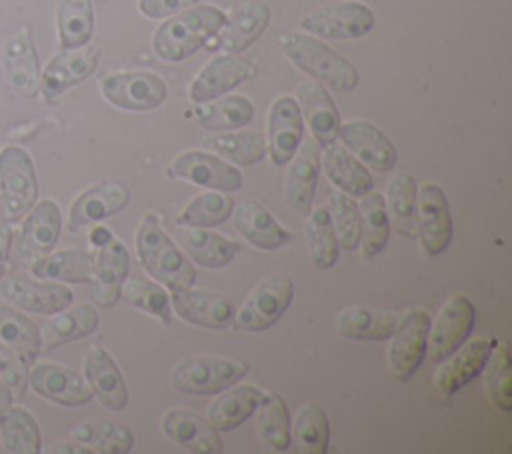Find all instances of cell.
Wrapping results in <instances>:
<instances>
[{
	"label": "cell",
	"mask_w": 512,
	"mask_h": 454,
	"mask_svg": "<svg viewBox=\"0 0 512 454\" xmlns=\"http://www.w3.org/2000/svg\"><path fill=\"white\" fill-rule=\"evenodd\" d=\"M224 22L226 16L216 6H194L156 28L152 50L164 62H182L216 36Z\"/></svg>",
	"instance_id": "cell-1"
},
{
	"label": "cell",
	"mask_w": 512,
	"mask_h": 454,
	"mask_svg": "<svg viewBox=\"0 0 512 454\" xmlns=\"http://www.w3.org/2000/svg\"><path fill=\"white\" fill-rule=\"evenodd\" d=\"M278 42L284 56L298 70L324 82L328 88L336 92H352L358 86L360 74L356 66L318 38L300 32H288L282 34Z\"/></svg>",
	"instance_id": "cell-2"
},
{
	"label": "cell",
	"mask_w": 512,
	"mask_h": 454,
	"mask_svg": "<svg viewBox=\"0 0 512 454\" xmlns=\"http://www.w3.org/2000/svg\"><path fill=\"white\" fill-rule=\"evenodd\" d=\"M136 252L144 270L172 292L194 284L196 270L162 230L158 216L152 212L142 218L136 230Z\"/></svg>",
	"instance_id": "cell-3"
},
{
	"label": "cell",
	"mask_w": 512,
	"mask_h": 454,
	"mask_svg": "<svg viewBox=\"0 0 512 454\" xmlns=\"http://www.w3.org/2000/svg\"><path fill=\"white\" fill-rule=\"evenodd\" d=\"M248 364L222 356H188L170 372V386L192 396H212L242 380Z\"/></svg>",
	"instance_id": "cell-4"
},
{
	"label": "cell",
	"mask_w": 512,
	"mask_h": 454,
	"mask_svg": "<svg viewBox=\"0 0 512 454\" xmlns=\"http://www.w3.org/2000/svg\"><path fill=\"white\" fill-rule=\"evenodd\" d=\"M294 296V282L288 274L276 272L260 280L244 304L234 312L232 324L242 332H262L278 322Z\"/></svg>",
	"instance_id": "cell-5"
},
{
	"label": "cell",
	"mask_w": 512,
	"mask_h": 454,
	"mask_svg": "<svg viewBox=\"0 0 512 454\" xmlns=\"http://www.w3.org/2000/svg\"><path fill=\"white\" fill-rule=\"evenodd\" d=\"M300 26L326 40H354L374 28V12L362 2H332L312 10Z\"/></svg>",
	"instance_id": "cell-6"
},
{
	"label": "cell",
	"mask_w": 512,
	"mask_h": 454,
	"mask_svg": "<svg viewBox=\"0 0 512 454\" xmlns=\"http://www.w3.org/2000/svg\"><path fill=\"white\" fill-rule=\"evenodd\" d=\"M0 188L8 218L26 214L38 196V178L30 154L20 146H6L0 152Z\"/></svg>",
	"instance_id": "cell-7"
},
{
	"label": "cell",
	"mask_w": 512,
	"mask_h": 454,
	"mask_svg": "<svg viewBox=\"0 0 512 454\" xmlns=\"http://www.w3.org/2000/svg\"><path fill=\"white\" fill-rule=\"evenodd\" d=\"M102 96L116 108L144 112L158 108L166 96V82L154 72H114L100 82Z\"/></svg>",
	"instance_id": "cell-8"
},
{
	"label": "cell",
	"mask_w": 512,
	"mask_h": 454,
	"mask_svg": "<svg viewBox=\"0 0 512 454\" xmlns=\"http://www.w3.org/2000/svg\"><path fill=\"white\" fill-rule=\"evenodd\" d=\"M416 236L428 256L442 254L452 240V216L440 184L426 182L416 196Z\"/></svg>",
	"instance_id": "cell-9"
},
{
	"label": "cell",
	"mask_w": 512,
	"mask_h": 454,
	"mask_svg": "<svg viewBox=\"0 0 512 454\" xmlns=\"http://www.w3.org/2000/svg\"><path fill=\"white\" fill-rule=\"evenodd\" d=\"M430 330V316L426 310H410L402 314L400 324L392 332L388 346V366L396 380L406 382L426 358V342Z\"/></svg>",
	"instance_id": "cell-10"
},
{
	"label": "cell",
	"mask_w": 512,
	"mask_h": 454,
	"mask_svg": "<svg viewBox=\"0 0 512 454\" xmlns=\"http://www.w3.org/2000/svg\"><path fill=\"white\" fill-rule=\"evenodd\" d=\"M74 300L70 288L54 282H40L24 274L0 280V304H8L36 314H58Z\"/></svg>",
	"instance_id": "cell-11"
},
{
	"label": "cell",
	"mask_w": 512,
	"mask_h": 454,
	"mask_svg": "<svg viewBox=\"0 0 512 454\" xmlns=\"http://www.w3.org/2000/svg\"><path fill=\"white\" fill-rule=\"evenodd\" d=\"M476 322V310L464 294L452 296L438 312L432 328L428 330L426 356L432 362H442L458 346L466 342Z\"/></svg>",
	"instance_id": "cell-12"
},
{
	"label": "cell",
	"mask_w": 512,
	"mask_h": 454,
	"mask_svg": "<svg viewBox=\"0 0 512 454\" xmlns=\"http://www.w3.org/2000/svg\"><path fill=\"white\" fill-rule=\"evenodd\" d=\"M62 228L60 208L52 200H42L26 218L18 244L16 258L26 268H36L56 246Z\"/></svg>",
	"instance_id": "cell-13"
},
{
	"label": "cell",
	"mask_w": 512,
	"mask_h": 454,
	"mask_svg": "<svg viewBox=\"0 0 512 454\" xmlns=\"http://www.w3.org/2000/svg\"><path fill=\"white\" fill-rule=\"evenodd\" d=\"M168 176L182 178L204 188H216L220 192H234L242 186V174L238 168L202 150H186L178 154L168 166Z\"/></svg>",
	"instance_id": "cell-14"
},
{
	"label": "cell",
	"mask_w": 512,
	"mask_h": 454,
	"mask_svg": "<svg viewBox=\"0 0 512 454\" xmlns=\"http://www.w3.org/2000/svg\"><path fill=\"white\" fill-rule=\"evenodd\" d=\"M100 50L94 46H80L62 50L46 64L40 76V88L48 102L60 98L72 86L84 82L98 66Z\"/></svg>",
	"instance_id": "cell-15"
},
{
	"label": "cell",
	"mask_w": 512,
	"mask_h": 454,
	"mask_svg": "<svg viewBox=\"0 0 512 454\" xmlns=\"http://www.w3.org/2000/svg\"><path fill=\"white\" fill-rule=\"evenodd\" d=\"M338 138L362 164L376 172H388L396 166L398 152L392 140L374 124L366 120H352L340 124Z\"/></svg>",
	"instance_id": "cell-16"
},
{
	"label": "cell",
	"mask_w": 512,
	"mask_h": 454,
	"mask_svg": "<svg viewBox=\"0 0 512 454\" xmlns=\"http://www.w3.org/2000/svg\"><path fill=\"white\" fill-rule=\"evenodd\" d=\"M170 304L184 322L202 328L222 330L228 324H232L234 318L232 300L212 290H194L192 286L174 290L170 296Z\"/></svg>",
	"instance_id": "cell-17"
},
{
	"label": "cell",
	"mask_w": 512,
	"mask_h": 454,
	"mask_svg": "<svg viewBox=\"0 0 512 454\" xmlns=\"http://www.w3.org/2000/svg\"><path fill=\"white\" fill-rule=\"evenodd\" d=\"M498 340L494 338H476L468 344L458 346L450 356H446L440 368L434 374V384L440 394L452 396L464 384L474 380L482 370L484 364Z\"/></svg>",
	"instance_id": "cell-18"
},
{
	"label": "cell",
	"mask_w": 512,
	"mask_h": 454,
	"mask_svg": "<svg viewBox=\"0 0 512 454\" xmlns=\"http://www.w3.org/2000/svg\"><path fill=\"white\" fill-rule=\"evenodd\" d=\"M304 138V122L298 102L292 96H280L268 112V152L276 166L288 164Z\"/></svg>",
	"instance_id": "cell-19"
},
{
	"label": "cell",
	"mask_w": 512,
	"mask_h": 454,
	"mask_svg": "<svg viewBox=\"0 0 512 454\" xmlns=\"http://www.w3.org/2000/svg\"><path fill=\"white\" fill-rule=\"evenodd\" d=\"M254 76V66L236 54H222L210 60L190 84V100L196 104L220 98L224 92L236 88Z\"/></svg>",
	"instance_id": "cell-20"
},
{
	"label": "cell",
	"mask_w": 512,
	"mask_h": 454,
	"mask_svg": "<svg viewBox=\"0 0 512 454\" xmlns=\"http://www.w3.org/2000/svg\"><path fill=\"white\" fill-rule=\"evenodd\" d=\"M290 168L286 174L284 194L286 202L300 216H306L312 208L318 174H320V150L314 138H302L298 150L290 158Z\"/></svg>",
	"instance_id": "cell-21"
},
{
	"label": "cell",
	"mask_w": 512,
	"mask_h": 454,
	"mask_svg": "<svg viewBox=\"0 0 512 454\" xmlns=\"http://www.w3.org/2000/svg\"><path fill=\"white\" fill-rule=\"evenodd\" d=\"M84 376L92 396L112 412H120L128 404V386L114 358L100 346H90L84 356Z\"/></svg>",
	"instance_id": "cell-22"
},
{
	"label": "cell",
	"mask_w": 512,
	"mask_h": 454,
	"mask_svg": "<svg viewBox=\"0 0 512 454\" xmlns=\"http://www.w3.org/2000/svg\"><path fill=\"white\" fill-rule=\"evenodd\" d=\"M162 432L180 448L194 454L222 452L220 432L188 408H172L162 416Z\"/></svg>",
	"instance_id": "cell-23"
},
{
	"label": "cell",
	"mask_w": 512,
	"mask_h": 454,
	"mask_svg": "<svg viewBox=\"0 0 512 454\" xmlns=\"http://www.w3.org/2000/svg\"><path fill=\"white\" fill-rule=\"evenodd\" d=\"M30 386L38 396L60 406L74 408L92 400L90 386L76 372L52 362H42L32 368Z\"/></svg>",
	"instance_id": "cell-24"
},
{
	"label": "cell",
	"mask_w": 512,
	"mask_h": 454,
	"mask_svg": "<svg viewBox=\"0 0 512 454\" xmlns=\"http://www.w3.org/2000/svg\"><path fill=\"white\" fill-rule=\"evenodd\" d=\"M4 70L12 88L24 96L34 98L40 90V62L28 26L14 32L4 48Z\"/></svg>",
	"instance_id": "cell-25"
},
{
	"label": "cell",
	"mask_w": 512,
	"mask_h": 454,
	"mask_svg": "<svg viewBox=\"0 0 512 454\" xmlns=\"http://www.w3.org/2000/svg\"><path fill=\"white\" fill-rule=\"evenodd\" d=\"M130 202V190L122 182H100L84 190L70 206L68 228L80 230L86 224L100 222L118 214Z\"/></svg>",
	"instance_id": "cell-26"
},
{
	"label": "cell",
	"mask_w": 512,
	"mask_h": 454,
	"mask_svg": "<svg viewBox=\"0 0 512 454\" xmlns=\"http://www.w3.org/2000/svg\"><path fill=\"white\" fill-rule=\"evenodd\" d=\"M130 256L124 242L112 236L106 244L100 246L98 260L92 272V296L98 306L110 308L120 298V288L128 276Z\"/></svg>",
	"instance_id": "cell-27"
},
{
	"label": "cell",
	"mask_w": 512,
	"mask_h": 454,
	"mask_svg": "<svg viewBox=\"0 0 512 454\" xmlns=\"http://www.w3.org/2000/svg\"><path fill=\"white\" fill-rule=\"evenodd\" d=\"M270 18L272 12L266 2H246L226 18L224 26L216 32L218 38L214 46L228 54H238L262 36L270 24Z\"/></svg>",
	"instance_id": "cell-28"
},
{
	"label": "cell",
	"mask_w": 512,
	"mask_h": 454,
	"mask_svg": "<svg viewBox=\"0 0 512 454\" xmlns=\"http://www.w3.org/2000/svg\"><path fill=\"white\" fill-rule=\"evenodd\" d=\"M232 222L234 228L256 248L276 250L292 240V234L278 224V220L256 200L236 204Z\"/></svg>",
	"instance_id": "cell-29"
},
{
	"label": "cell",
	"mask_w": 512,
	"mask_h": 454,
	"mask_svg": "<svg viewBox=\"0 0 512 454\" xmlns=\"http://www.w3.org/2000/svg\"><path fill=\"white\" fill-rule=\"evenodd\" d=\"M296 96L300 112H304L318 146L324 148L334 144L340 128V114L326 88L320 82H302Z\"/></svg>",
	"instance_id": "cell-30"
},
{
	"label": "cell",
	"mask_w": 512,
	"mask_h": 454,
	"mask_svg": "<svg viewBox=\"0 0 512 454\" xmlns=\"http://www.w3.org/2000/svg\"><path fill=\"white\" fill-rule=\"evenodd\" d=\"M174 236L182 250L204 268H222L240 250L238 242L224 238L222 234L210 232L208 228L182 224L174 228Z\"/></svg>",
	"instance_id": "cell-31"
},
{
	"label": "cell",
	"mask_w": 512,
	"mask_h": 454,
	"mask_svg": "<svg viewBox=\"0 0 512 454\" xmlns=\"http://www.w3.org/2000/svg\"><path fill=\"white\" fill-rule=\"evenodd\" d=\"M402 314L394 310L346 308L336 316V332L348 340H386L400 324Z\"/></svg>",
	"instance_id": "cell-32"
},
{
	"label": "cell",
	"mask_w": 512,
	"mask_h": 454,
	"mask_svg": "<svg viewBox=\"0 0 512 454\" xmlns=\"http://www.w3.org/2000/svg\"><path fill=\"white\" fill-rule=\"evenodd\" d=\"M322 170L328 180L348 196H364L372 190V176L368 168L346 148L328 144L322 154Z\"/></svg>",
	"instance_id": "cell-33"
},
{
	"label": "cell",
	"mask_w": 512,
	"mask_h": 454,
	"mask_svg": "<svg viewBox=\"0 0 512 454\" xmlns=\"http://www.w3.org/2000/svg\"><path fill=\"white\" fill-rule=\"evenodd\" d=\"M220 396L210 404L208 408V422L218 430V432H230L238 428L250 414H254L262 390L252 386V384H238L234 388H226L218 392Z\"/></svg>",
	"instance_id": "cell-34"
},
{
	"label": "cell",
	"mask_w": 512,
	"mask_h": 454,
	"mask_svg": "<svg viewBox=\"0 0 512 454\" xmlns=\"http://www.w3.org/2000/svg\"><path fill=\"white\" fill-rule=\"evenodd\" d=\"M100 324L98 312L90 304L74 306L72 310H60L58 316L50 318L40 332L42 338V352L58 348L66 342L90 336Z\"/></svg>",
	"instance_id": "cell-35"
},
{
	"label": "cell",
	"mask_w": 512,
	"mask_h": 454,
	"mask_svg": "<svg viewBox=\"0 0 512 454\" xmlns=\"http://www.w3.org/2000/svg\"><path fill=\"white\" fill-rule=\"evenodd\" d=\"M70 438L88 446L94 454H126L134 446V434L112 420L90 418L70 430Z\"/></svg>",
	"instance_id": "cell-36"
},
{
	"label": "cell",
	"mask_w": 512,
	"mask_h": 454,
	"mask_svg": "<svg viewBox=\"0 0 512 454\" xmlns=\"http://www.w3.org/2000/svg\"><path fill=\"white\" fill-rule=\"evenodd\" d=\"M416 196L418 186L416 180L400 172L390 178L386 190V212L390 226L406 238H416Z\"/></svg>",
	"instance_id": "cell-37"
},
{
	"label": "cell",
	"mask_w": 512,
	"mask_h": 454,
	"mask_svg": "<svg viewBox=\"0 0 512 454\" xmlns=\"http://www.w3.org/2000/svg\"><path fill=\"white\" fill-rule=\"evenodd\" d=\"M254 116V106L246 96H226L222 100L202 102L196 108V120L212 132H228L246 126Z\"/></svg>",
	"instance_id": "cell-38"
},
{
	"label": "cell",
	"mask_w": 512,
	"mask_h": 454,
	"mask_svg": "<svg viewBox=\"0 0 512 454\" xmlns=\"http://www.w3.org/2000/svg\"><path fill=\"white\" fill-rule=\"evenodd\" d=\"M360 242L366 258L380 254L390 236V220L386 212V200L380 192L368 190L360 196Z\"/></svg>",
	"instance_id": "cell-39"
},
{
	"label": "cell",
	"mask_w": 512,
	"mask_h": 454,
	"mask_svg": "<svg viewBox=\"0 0 512 454\" xmlns=\"http://www.w3.org/2000/svg\"><path fill=\"white\" fill-rule=\"evenodd\" d=\"M254 412L260 438L274 450H288L292 446V436L290 414L284 398L278 392H264Z\"/></svg>",
	"instance_id": "cell-40"
},
{
	"label": "cell",
	"mask_w": 512,
	"mask_h": 454,
	"mask_svg": "<svg viewBox=\"0 0 512 454\" xmlns=\"http://www.w3.org/2000/svg\"><path fill=\"white\" fill-rule=\"evenodd\" d=\"M0 438L6 452L36 454L42 448L38 422L24 408H4L0 412Z\"/></svg>",
	"instance_id": "cell-41"
},
{
	"label": "cell",
	"mask_w": 512,
	"mask_h": 454,
	"mask_svg": "<svg viewBox=\"0 0 512 454\" xmlns=\"http://www.w3.org/2000/svg\"><path fill=\"white\" fill-rule=\"evenodd\" d=\"M304 236L310 260L316 268L328 270L338 262V238L326 206H318L308 212Z\"/></svg>",
	"instance_id": "cell-42"
},
{
	"label": "cell",
	"mask_w": 512,
	"mask_h": 454,
	"mask_svg": "<svg viewBox=\"0 0 512 454\" xmlns=\"http://www.w3.org/2000/svg\"><path fill=\"white\" fill-rule=\"evenodd\" d=\"M202 146L206 150L226 156L238 166H252L260 162L266 154V140L260 132L254 130H228L218 136H208L202 140Z\"/></svg>",
	"instance_id": "cell-43"
},
{
	"label": "cell",
	"mask_w": 512,
	"mask_h": 454,
	"mask_svg": "<svg viewBox=\"0 0 512 454\" xmlns=\"http://www.w3.org/2000/svg\"><path fill=\"white\" fill-rule=\"evenodd\" d=\"M58 38L64 50L86 46L94 34V8L90 0H60Z\"/></svg>",
	"instance_id": "cell-44"
},
{
	"label": "cell",
	"mask_w": 512,
	"mask_h": 454,
	"mask_svg": "<svg viewBox=\"0 0 512 454\" xmlns=\"http://www.w3.org/2000/svg\"><path fill=\"white\" fill-rule=\"evenodd\" d=\"M0 340L8 344L24 362L34 360L42 352L38 326L12 306H0Z\"/></svg>",
	"instance_id": "cell-45"
},
{
	"label": "cell",
	"mask_w": 512,
	"mask_h": 454,
	"mask_svg": "<svg viewBox=\"0 0 512 454\" xmlns=\"http://www.w3.org/2000/svg\"><path fill=\"white\" fill-rule=\"evenodd\" d=\"M32 272L40 278L70 282V284H86L92 280L94 258L84 250H60L56 254L46 256Z\"/></svg>",
	"instance_id": "cell-46"
},
{
	"label": "cell",
	"mask_w": 512,
	"mask_h": 454,
	"mask_svg": "<svg viewBox=\"0 0 512 454\" xmlns=\"http://www.w3.org/2000/svg\"><path fill=\"white\" fill-rule=\"evenodd\" d=\"M484 388L490 402L504 414L512 410V358L506 342H496L484 364Z\"/></svg>",
	"instance_id": "cell-47"
},
{
	"label": "cell",
	"mask_w": 512,
	"mask_h": 454,
	"mask_svg": "<svg viewBox=\"0 0 512 454\" xmlns=\"http://www.w3.org/2000/svg\"><path fill=\"white\" fill-rule=\"evenodd\" d=\"M290 436L298 452L324 454L328 450V440H330V426H328V416L324 408L314 402L304 404L296 414Z\"/></svg>",
	"instance_id": "cell-48"
},
{
	"label": "cell",
	"mask_w": 512,
	"mask_h": 454,
	"mask_svg": "<svg viewBox=\"0 0 512 454\" xmlns=\"http://www.w3.org/2000/svg\"><path fill=\"white\" fill-rule=\"evenodd\" d=\"M234 208V200L220 190L202 192L194 196L182 210H180V224L184 226H198V228H210L222 224Z\"/></svg>",
	"instance_id": "cell-49"
},
{
	"label": "cell",
	"mask_w": 512,
	"mask_h": 454,
	"mask_svg": "<svg viewBox=\"0 0 512 454\" xmlns=\"http://www.w3.org/2000/svg\"><path fill=\"white\" fill-rule=\"evenodd\" d=\"M120 296L126 304L148 312L150 316L158 318L160 322H164V324L172 322L170 296L160 284L140 280V278H132L128 282L124 280V284L120 288Z\"/></svg>",
	"instance_id": "cell-50"
},
{
	"label": "cell",
	"mask_w": 512,
	"mask_h": 454,
	"mask_svg": "<svg viewBox=\"0 0 512 454\" xmlns=\"http://www.w3.org/2000/svg\"><path fill=\"white\" fill-rule=\"evenodd\" d=\"M328 212L338 238V244L344 250H354L360 244V210L354 204L352 196L344 192H330Z\"/></svg>",
	"instance_id": "cell-51"
},
{
	"label": "cell",
	"mask_w": 512,
	"mask_h": 454,
	"mask_svg": "<svg viewBox=\"0 0 512 454\" xmlns=\"http://www.w3.org/2000/svg\"><path fill=\"white\" fill-rule=\"evenodd\" d=\"M26 364L8 346L0 344V380L8 386L14 398H22L26 392Z\"/></svg>",
	"instance_id": "cell-52"
},
{
	"label": "cell",
	"mask_w": 512,
	"mask_h": 454,
	"mask_svg": "<svg viewBox=\"0 0 512 454\" xmlns=\"http://www.w3.org/2000/svg\"><path fill=\"white\" fill-rule=\"evenodd\" d=\"M196 2L198 0H138V10L148 18H166Z\"/></svg>",
	"instance_id": "cell-53"
},
{
	"label": "cell",
	"mask_w": 512,
	"mask_h": 454,
	"mask_svg": "<svg viewBox=\"0 0 512 454\" xmlns=\"http://www.w3.org/2000/svg\"><path fill=\"white\" fill-rule=\"evenodd\" d=\"M10 242H12V230L10 228H0V276L4 274V268H6V262H8Z\"/></svg>",
	"instance_id": "cell-54"
},
{
	"label": "cell",
	"mask_w": 512,
	"mask_h": 454,
	"mask_svg": "<svg viewBox=\"0 0 512 454\" xmlns=\"http://www.w3.org/2000/svg\"><path fill=\"white\" fill-rule=\"evenodd\" d=\"M50 452H74V454H94L88 446H84V444H80V442H58V446H54V448H50Z\"/></svg>",
	"instance_id": "cell-55"
},
{
	"label": "cell",
	"mask_w": 512,
	"mask_h": 454,
	"mask_svg": "<svg viewBox=\"0 0 512 454\" xmlns=\"http://www.w3.org/2000/svg\"><path fill=\"white\" fill-rule=\"evenodd\" d=\"M114 234L108 230V228H104V226H96L92 232H90V240H92V244L94 246H102V244H106L110 238H112Z\"/></svg>",
	"instance_id": "cell-56"
},
{
	"label": "cell",
	"mask_w": 512,
	"mask_h": 454,
	"mask_svg": "<svg viewBox=\"0 0 512 454\" xmlns=\"http://www.w3.org/2000/svg\"><path fill=\"white\" fill-rule=\"evenodd\" d=\"M12 400H14L12 392H10V390H8V386L0 380V412H2L4 408H8V406L12 404Z\"/></svg>",
	"instance_id": "cell-57"
}]
</instances>
